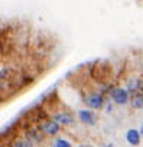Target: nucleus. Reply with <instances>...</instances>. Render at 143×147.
<instances>
[{
    "instance_id": "nucleus-11",
    "label": "nucleus",
    "mask_w": 143,
    "mask_h": 147,
    "mask_svg": "<svg viewBox=\"0 0 143 147\" xmlns=\"http://www.w3.org/2000/svg\"><path fill=\"white\" fill-rule=\"evenodd\" d=\"M54 147H73V144H71L66 138L56 137V138L54 140Z\"/></svg>"
},
{
    "instance_id": "nucleus-16",
    "label": "nucleus",
    "mask_w": 143,
    "mask_h": 147,
    "mask_svg": "<svg viewBox=\"0 0 143 147\" xmlns=\"http://www.w3.org/2000/svg\"><path fill=\"white\" fill-rule=\"evenodd\" d=\"M3 87H5V85H3L2 82H0V91H2V90H3Z\"/></svg>"
},
{
    "instance_id": "nucleus-6",
    "label": "nucleus",
    "mask_w": 143,
    "mask_h": 147,
    "mask_svg": "<svg viewBox=\"0 0 143 147\" xmlns=\"http://www.w3.org/2000/svg\"><path fill=\"white\" fill-rule=\"evenodd\" d=\"M25 138L29 140L33 146H36V144H42V143H43V134L41 133L39 128H35V127L29 128V130L25 133Z\"/></svg>"
},
{
    "instance_id": "nucleus-8",
    "label": "nucleus",
    "mask_w": 143,
    "mask_h": 147,
    "mask_svg": "<svg viewBox=\"0 0 143 147\" xmlns=\"http://www.w3.org/2000/svg\"><path fill=\"white\" fill-rule=\"evenodd\" d=\"M142 80H130L126 85V91L129 92V95H133V94H137V92H142Z\"/></svg>"
},
{
    "instance_id": "nucleus-18",
    "label": "nucleus",
    "mask_w": 143,
    "mask_h": 147,
    "mask_svg": "<svg viewBox=\"0 0 143 147\" xmlns=\"http://www.w3.org/2000/svg\"><path fill=\"white\" fill-rule=\"evenodd\" d=\"M142 92H143V82H142Z\"/></svg>"
},
{
    "instance_id": "nucleus-1",
    "label": "nucleus",
    "mask_w": 143,
    "mask_h": 147,
    "mask_svg": "<svg viewBox=\"0 0 143 147\" xmlns=\"http://www.w3.org/2000/svg\"><path fill=\"white\" fill-rule=\"evenodd\" d=\"M110 101L116 105H127L129 100H130V95L129 92L126 91L124 87H116V88H111L110 90Z\"/></svg>"
},
{
    "instance_id": "nucleus-9",
    "label": "nucleus",
    "mask_w": 143,
    "mask_h": 147,
    "mask_svg": "<svg viewBox=\"0 0 143 147\" xmlns=\"http://www.w3.org/2000/svg\"><path fill=\"white\" fill-rule=\"evenodd\" d=\"M129 102H130L131 108H134V110H143V92H137V94L130 95Z\"/></svg>"
},
{
    "instance_id": "nucleus-12",
    "label": "nucleus",
    "mask_w": 143,
    "mask_h": 147,
    "mask_svg": "<svg viewBox=\"0 0 143 147\" xmlns=\"http://www.w3.org/2000/svg\"><path fill=\"white\" fill-rule=\"evenodd\" d=\"M10 74H12V71H10L9 68H2V69H0V82L5 81V80L10 75Z\"/></svg>"
},
{
    "instance_id": "nucleus-17",
    "label": "nucleus",
    "mask_w": 143,
    "mask_h": 147,
    "mask_svg": "<svg viewBox=\"0 0 143 147\" xmlns=\"http://www.w3.org/2000/svg\"><path fill=\"white\" fill-rule=\"evenodd\" d=\"M78 147H90V146H87V144H81V146H78Z\"/></svg>"
},
{
    "instance_id": "nucleus-7",
    "label": "nucleus",
    "mask_w": 143,
    "mask_h": 147,
    "mask_svg": "<svg viewBox=\"0 0 143 147\" xmlns=\"http://www.w3.org/2000/svg\"><path fill=\"white\" fill-rule=\"evenodd\" d=\"M124 138H126V141H127L130 146H133V147H137V146H140V143H142V137H140L137 128H129V130L126 131V134H124Z\"/></svg>"
},
{
    "instance_id": "nucleus-4",
    "label": "nucleus",
    "mask_w": 143,
    "mask_h": 147,
    "mask_svg": "<svg viewBox=\"0 0 143 147\" xmlns=\"http://www.w3.org/2000/svg\"><path fill=\"white\" fill-rule=\"evenodd\" d=\"M38 128L41 130V133H42L43 136H49V137H54V136H56V134L61 131V125H59L58 123H55L54 120H46V121H43Z\"/></svg>"
},
{
    "instance_id": "nucleus-13",
    "label": "nucleus",
    "mask_w": 143,
    "mask_h": 147,
    "mask_svg": "<svg viewBox=\"0 0 143 147\" xmlns=\"http://www.w3.org/2000/svg\"><path fill=\"white\" fill-rule=\"evenodd\" d=\"M113 107H114L113 102H111V101H107V102H104V107H103V108H104L107 113H111V111H113Z\"/></svg>"
},
{
    "instance_id": "nucleus-15",
    "label": "nucleus",
    "mask_w": 143,
    "mask_h": 147,
    "mask_svg": "<svg viewBox=\"0 0 143 147\" xmlns=\"http://www.w3.org/2000/svg\"><path fill=\"white\" fill-rule=\"evenodd\" d=\"M103 147H114V144H113V143H106Z\"/></svg>"
},
{
    "instance_id": "nucleus-19",
    "label": "nucleus",
    "mask_w": 143,
    "mask_h": 147,
    "mask_svg": "<svg viewBox=\"0 0 143 147\" xmlns=\"http://www.w3.org/2000/svg\"><path fill=\"white\" fill-rule=\"evenodd\" d=\"M52 147H54V146H52Z\"/></svg>"
},
{
    "instance_id": "nucleus-2",
    "label": "nucleus",
    "mask_w": 143,
    "mask_h": 147,
    "mask_svg": "<svg viewBox=\"0 0 143 147\" xmlns=\"http://www.w3.org/2000/svg\"><path fill=\"white\" fill-rule=\"evenodd\" d=\"M85 105L88 107V110H93V111H97V110H101L104 107V102H106V98L103 97L101 92H91L85 97L84 100Z\"/></svg>"
},
{
    "instance_id": "nucleus-5",
    "label": "nucleus",
    "mask_w": 143,
    "mask_h": 147,
    "mask_svg": "<svg viewBox=\"0 0 143 147\" xmlns=\"http://www.w3.org/2000/svg\"><path fill=\"white\" fill-rule=\"evenodd\" d=\"M52 120H54L55 123H58L59 125H65V127L73 125L74 121H75L74 115L71 114V113H68V111H59V113H55L54 117H52Z\"/></svg>"
},
{
    "instance_id": "nucleus-3",
    "label": "nucleus",
    "mask_w": 143,
    "mask_h": 147,
    "mask_svg": "<svg viewBox=\"0 0 143 147\" xmlns=\"http://www.w3.org/2000/svg\"><path fill=\"white\" fill-rule=\"evenodd\" d=\"M77 117H78V120H80L83 124H85V125H88V127L96 125L97 121H98L97 114H96L93 110H88V108H81V110H78Z\"/></svg>"
},
{
    "instance_id": "nucleus-14",
    "label": "nucleus",
    "mask_w": 143,
    "mask_h": 147,
    "mask_svg": "<svg viewBox=\"0 0 143 147\" xmlns=\"http://www.w3.org/2000/svg\"><path fill=\"white\" fill-rule=\"evenodd\" d=\"M139 134H140V137L143 138V123L140 124V128H139Z\"/></svg>"
},
{
    "instance_id": "nucleus-10",
    "label": "nucleus",
    "mask_w": 143,
    "mask_h": 147,
    "mask_svg": "<svg viewBox=\"0 0 143 147\" xmlns=\"http://www.w3.org/2000/svg\"><path fill=\"white\" fill-rule=\"evenodd\" d=\"M12 147H35L29 140H26L25 137L23 138H18V140H15L13 141V144H12Z\"/></svg>"
}]
</instances>
